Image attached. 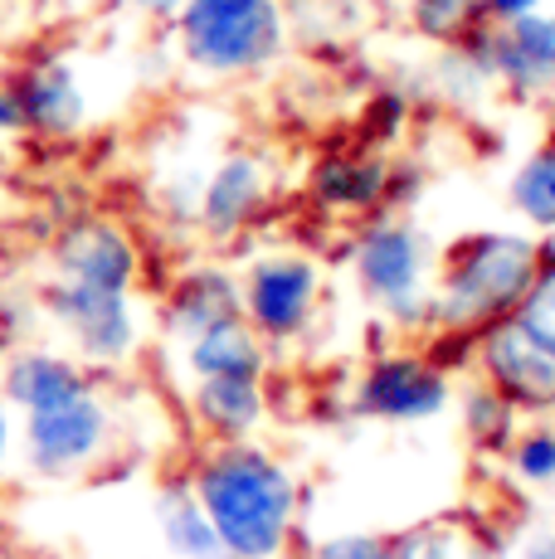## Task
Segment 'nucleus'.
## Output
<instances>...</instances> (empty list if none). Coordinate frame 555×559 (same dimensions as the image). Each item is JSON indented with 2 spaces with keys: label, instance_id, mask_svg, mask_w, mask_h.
<instances>
[{
  "label": "nucleus",
  "instance_id": "obj_1",
  "mask_svg": "<svg viewBox=\"0 0 555 559\" xmlns=\"http://www.w3.org/2000/svg\"><path fill=\"white\" fill-rule=\"evenodd\" d=\"M200 511L210 515L229 559H278L297 531L303 487L253 438L220 443L190 477Z\"/></svg>",
  "mask_w": 555,
  "mask_h": 559
},
{
  "label": "nucleus",
  "instance_id": "obj_2",
  "mask_svg": "<svg viewBox=\"0 0 555 559\" xmlns=\"http://www.w3.org/2000/svg\"><path fill=\"white\" fill-rule=\"evenodd\" d=\"M541 253L546 243L511 229H483L458 239L444 258L439 287H429V326L483 331L511 317L536 277Z\"/></svg>",
  "mask_w": 555,
  "mask_h": 559
},
{
  "label": "nucleus",
  "instance_id": "obj_3",
  "mask_svg": "<svg viewBox=\"0 0 555 559\" xmlns=\"http://www.w3.org/2000/svg\"><path fill=\"white\" fill-rule=\"evenodd\" d=\"M170 25L180 59L205 79L259 73L287 45V15L278 0H180Z\"/></svg>",
  "mask_w": 555,
  "mask_h": 559
},
{
  "label": "nucleus",
  "instance_id": "obj_4",
  "mask_svg": "<svg viewBox=\"0 0 555 559\" xmlns=\"http://www.w3.org/2000/svg\"><path fill=\"white\" fill-rule=\"evenodd\" d=\"M356 287L394 326H429V239L410 219H376L356 234L351 249Z\"/></svg>",
  "mask_w": 555,
  "mask_h": 559
},
{
  "label": "nucleus",
  "instance_id": "obj_5",
  "mask_svg": "<svg viewBox=\"0 0 555 559\" xmlns=\"http://www.w3.org/2000/svg\"><path fill=\"white\" fill-rule=\"evenodd\" d=\"M39 311L69 336V346L88 365L132 360L137 341H142V321H137L132 293H108V287L55 277V283L39 293Z\"/></svg>",
  "mask_w": 555,
  "mask_h": 559
},
{
  "label": "nucleus",
  "instance_id": "obj_6",
  "mask_svg": "<svg viewBox=\"0 0 555 559\" xmlns=\"http://www.w3.org/2000/svg\"><path fill=\"white\" fill-rule=\"evenodd\" d=\"M317 297H322V273L307 253L278 249L259 253L239 277V302L244 321L259 331L269 346L278 341H297L317 317Z\"/></svg>",
  "mask_w": 555,
  "mask_h": 559
},
{
  "label": "nucleus",
  "instance_id": "obj_7",
  "mask_svg": "<svg viewBox=\"0 0 555 559\" xmlns=\"http://www.w3.org/2000/svg\"><path fill=\"white\" fill-rule=\"evenodd\" d=\"M25 467L35 477L63 481L88 472L103 457L113 438V408L98 400V390H83L63 404L25 414Z\"/></svg>",
  "mask_w": 555,
  "mask_h": 559
},
{
  "label": "nucleus",
  "instance_id": "obj_8",
  "mask_svg": "<svg viewBox=\"0 0 555 559\" xmlns=\"http://www.w3.org/2000/svg\"><path fill=\"white\" fill-rule=\"evenodd\" d=\"M473 63L517 98H555V10L473 25Z\"/></svg>",
  "mask_w": 555,
  "mask_h": 559
},
{
  "label": "nucleus",
  "instance_id": "obj_9",
  "mask_svg": "<svg viewBox=\"0 0 555 559\" xmlns=\"http://www.w3.org/2000/svg\"><path fill=\"white\" fill-rule=\"evenodd\" d=\"M448 400H453L448 374L414 350L376 356L356 374V390H351V408L361 418H376V424H429L448 408Z\"/></svg>",
  "mask_w": 555,
  "mask_h": 559
},
{
  "label": "nucleus",
  "instance_id": "obj_10",
  "mask_svg": "<svg viewBox=\"0 0 555 559\" xmlns=\"http://www.w3.org/2000/svg\"><path fill=\"white\" fill-rule=\"evenodd\" d=\"M477 365L501 400H511L527 414H555V356L546 346H536L511 317L483 326Z\"/></svg>",
  "mask_w": 555,
  "mask_h": 559
},
{
  "label": "nucleus",
  "instance_id": "obj_11",
  "mask_svg": "<svg viewBox=\"0 0 555 559\" xmlns=\"http://www.w3.org/2000/svg\"><path fill=\"white\" fill-rule=\"evenodd\" d=\"M49 258H55V277L108 287V293H132L142 277V253L132 234L113 219H73L55 239Z\"/></svg>",
  "mask_w": 555,
  "mask_h": 559
},
{
  "label": "nucleus",
  "instance_id": "obj_12",
  "mask_svg": "<svg viewBox=\"0 0 555 559\" xmlns=\"http://www.w3.org/2000/svg\"><path fill=\"white\" fill-rule=\"evenodd\" d=\"M269 195H273L269 160L253 156V152H229L205 176V186H200V195H196V224L215 243L239 239V234L263 214Z\"/></svg>",
  "mask_w": 555,
  "mask_h": 559
},
{
  "label": "nucleus",
  "instance_id": "obj_13",
  "mask_svg": "<svg viewBox=\"0 0 555 559\" xmlns=\"http://www.w3.org/2000/svg\"><path fill=\"white\" fill-rule=\"evenodd\" d=\"M10 88H15L20 112H25V132H35V136L63 142V136H73L88 122V93H83L73 63L59 59V53L29 59L25 69L10 79Z\"/></svg>",
  "mask_w": 555,
  "mask_h": 559
},
{
  "label": "nucleus",
  "instance_id": "obj_14",
  "mask_svg": "<svg viewBox=\"0 0 555 559\" xmlns=\"http://www.w3.org/2000/svg\"><path fill=\"white\" fill-rule=\"evenodd\" d=\"M93 390L88 370L63 350H45V346H20L0 360V400L20 414H35V408L63 404L73 394Z\"/></svg>",
  "mask_w": 555,
  "mask_h": 559
},
{
  "label": "nucleus",
  "instance_id": "obj_15",
  "mask_svg": "<svg viewBox=\"0 0 555 559\" xmlns=\"http://www.w3.org/2000/svg\"><path fill=\"white\" fill-rule=\"evenodd\" d=\"M244 302H239V277L224 273V267H196V273L176 277L166 297V331L170 341H196L200 331L224 326V321H239Z\"/></svg>",
  "mask_w": 555,
  "mask_h": 559
},
{
  "label": "nucleus",
  "instance_id": "obj_16",
  "mask_svg": "<svg viewBox=\"0 0 555 559\" xmlns=\"http://www.w3.org/2000/svg\"><path fill=\"white\" fill-rule=\"evenodd\" d=\"M190 414L210 438L239 443L269 424V390H263V380H196Z\"/></svg>",
  "mask_w": 555,
  "mask_h": 559
},
{
  "label": "nucleus",
  "instance_id": "obj_17",
  "mask_svg": "<svg viewBox=\"0 0 555 559\" xmlns=\"http://www.w3.org/2000/svg\"><path fill=\"white\" fill-rule=\"evenodd\" d=\"M186 370L196 380H263L269 374V341L249 321H224L186 341Z\"/></svg>",
  "mask_w": 555,
  "mask_h": 559
},
{
  "label": "nucleus",
  "instance_id": "obj_18",
  "mask_svg": "<svg viewBox=\"0 0 555 559\" xmlns=\"http://www.w3.org/2000/svg\"><path fill=\"white\" fill-rule=\"evenodd\" d=\"M307 195L327 214H370L390 195V166L380 156H322L307 176Z\"/></svg>",
  "mask_w": 555,
  "mask_h": 559
},
{
  "label": "nucleus",
  "instance_id": "obj_19",
  "mask_svg": "<svg viewBox=\"0 0 555 559\" xmlns=\"http://www.w3.org/2000/svg\"><path fill=\"white\" fill-rule=\"evenodd\" d=\"M156 525H162V540L176 559H229V550H224V540L215 535L210 515L200 511L190 487L166 491V497L156 501Z\"/></svg>",
  "mask_w": 555,
  "mask_h": 559
},
{
  "label": "nucleus",
  "instance_id": "obj_20",
  "mask_svg": "<svg viewBox=\"0 0 555 559\" xmlns=\"http://www.w3.org/2000/svg\"><path fill=\"white\" fill-rule=\"evenodd\" d=\"M507 200H511V210L527 219V229L555 234V142L536 146V152L511 170Z\"/></svg>",
  "mask_w": 555,
  "mask_h": 559
},
{
  "label": "nucleus",
  "instance_id": "obj_21",
  "mask_svg": "<svg viewBox=\"0 0 555 559\" xmlns=\"http://www.w3.org/2000/svg\"><path fill=\"white\" fill-rule=\"evenodd\" d=\"M517 414H521V408L511 400H501L487 380L468 384L463 404H458V418H463L468 443L483 448V453H507L511 433H517Z\"/></svg>",
  "mask_w": 555,
  "mask_h": 559
},
{
  "label": "nucleus",
  "instance_id": "obj_22",
  "mask_svg": "<svg viewBox=\"0 0 555 559\" xmlns=\"http://www.w3.org/2000/svg\"><path fill=\"white\" fill-rule=\"evenodd\" d=\"M511 321H517L536 346H546L555 356V249L541 253V267H536V277H531L527 297L511 311Z\"/></svg>",
  "mask_w": 555,
  "mask_h": 559
},
{
  "label": "nucleus",
  "instance_id": "obj_23",
  "mask_svg": "<svg viewBox=\"0 0 555 559\" xmlns=\"http://www.w3.org/2000/svg\"><path fill=\"white\" fill-rule=\"evenodd\" d=\"M507 462L521 487H551L555 481V428H517L507 443Z\"/></svg>",
  "mask_w": 555,
  "mask_h": 559
},
{
  "label": "nucleus",
  "instance_id": "obj_24",
  "mask_svg": "<svg viewBox=\"0 0 555 559\" xmlns=\"http://www.w3.org/2000/svg\"><path fill=\"white\" fill-rule=\"evenodd\" d=\"M410 15H414V25H420L424 35H434V39H448V35H458L463 25H473L468 0H410Z\"/></svg>",
  "mask_w": 555,
  "mask_h": 559
},
{
  "label": "nucleus",
  "instance_id": "obj_25",
  "mask_svg": "<svg viewBox=\"0 0 555 559\" xmlns=\"http://www.w3.org/2000/svg\"><path fill=\"white\" fill-rule=\"evenodd\" d=\"M307 559H394L386 535H370V531H346V535H327L317 540Z\"/></svg>",
  "mask_w": 555,
  "mask_h": 559
},
{
  "label": "nucleus",
  "instance_id": "obj_26",
  "mask_svg": "<svg viewBox=\"0 0 555 559\" xmlns=\"http://www.w3.org/2000/svg\"><path fill=\"white\" fill-rule=\"evenodd\" d=\"M394 559H448L453 555V531H434V525H420V531H404L390 540Z\"/></svg>",
  "mask_w": 555,
  "mask_h": 559
},
{
  "label": "nucleus",
  "instance_id": "obj_27",
  "mask_svg": "<svg viewBox=\"0 0 555 559\" xmlns=\"http://www.w3.org/2000/svg\"><path fill=\"white\" fill-rule=\"evenodd\" d=\"M468 10H473V25H501V20L541 10V0H468Z\"/></svg>",
  "mask_w": 555,
  "mask_h": 559
},
{
  "label": "nucleus",
  "instance_id": "obj_28",
  "mask_svg": "<svg viewBox=\"0 0 555 559\" xmlns=\"http://www.w3.org/2000/svg\"><path fill=\"white\" fill-rule=\"evenodd\" d=\"M108 10H127V15H142V20H176L180 0H103Z\"/></svg>",
  "mask_w": 555,
  "mask_h": 559
},
{
  "label": "nucleus",
  "instance_id": "obj_29",
  "mask_svg": "<svg viewBox=\"0 0 555 559\" xmlns=\"http://www.w3.org/2000/svg\"><path fill=\"white\" fill-rule=\"evenodd\" d=\"M20 132H25V112H20V98L5 79L0 83V136H20Z\"/></svg>",
  "mask_w": 555,
  "mask_h": 559
},
{
  "label": "nucleus",
  "instance_id": "obj_30",
  "mask_svg": "<svg viewBox=\"0 0 555 559\" xmlns=\"http://www.w3.org/2000/svg\"><path fill=\"white\" fill-rule=\"evenodd\" d=\"M10 443H15V424H10V404L0 400V477L10 467Z\"/></svg>",
  "mask_w": 555,
  "mask_h": 559
},
{
  "label": "nucleus",
  "instance_id": "obj_31",
  "mask_svg": "<svg viewBox=\"0 0 555 559\" xmlns=\"http://www.w3.org/2000/svg\"><path fill=\"white\" fill-rule=\"evenodd\" d=\"M521 559H555V535H541V540H531Z\"/></svg>",
  "mask_w": 555,
  "mask_h": 559
}]
</instances>
